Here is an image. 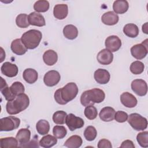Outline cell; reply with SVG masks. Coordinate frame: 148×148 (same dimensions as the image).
Wrapping results in <instances>:
<instances>
[{"mask_svg":"<svg viewBox=\"0 0 148 148\" xmlns=\"http://www.w3.org/2000/svg\"><path fill=\"white\" fill-rule=\"evenodd\" d=\"M142 31L145 34H148V31H147V23H146L144 25H142Z\"/></svg>","mask_w":148,"mask_h":148,"instance_id":"f6af8a7d","label":"cell"},{"mask_svg":"<svg viewBox=\"0 0 148 148\" xmlns=\"http://www.w3.org/2000/svg\"><path fill=\"white\" fill-rule=\"evenodd\" d=\"M1 92L2 94L3 95V96L5 97V99L8 101H12V100L16 98V97H17L12 92V91L10 90V88L8 86H7L6 87L1 90Z\"/></svg>","mask_w":148,"mask_h":148,"instance_id":"ab89813d","label":"cell"},{"mask_svg":"<svg viewBox=\"0 0 148 148\" xmlns=\"http://www.w3.org/2000/svg\"><path fill=\"white\" fill-rule=\"evenodd\" d=\"M65 123L70 131H73L84 126V121L81 117L76 116L73 113H69L66 116Z\"/></svg>","mask_w":148,"mask_h":148,"instance_id":"ba28073f","label":"cell"},{"mask_svg":"<svg viewBox=\"0 0 148 148\" xmlns=\"http://www.w3.org/2000/svg\"><path fill=\"white\" fill-rule=\"evenodd\" d=\"M120 101L125 107L132 108L136 106L138 101L136 97L128 92H124L120 95Z\"/></svg>","mask_w":148,"mask_h":148,"instance_id":"5bb4252c","label":"cell"},{"mask_svg":"<svg viewBox=\"0 0 148 148\" xmlns=\"http://www.w3.org/2000/svg\"><path fill=\"white\" fill-rule=\"evenodd\" d=\"M94 77L95 80L98 83L105 84L109 82L110 75L109 72L106 69L99 68L95 71Z\"/></svg>","mask_w":148,"mask_h":148,"instance_id":"9a60e30c","label":"cell"},{"mask_svg":"<svg viewBox=\"0 0 148 148\" xmlns=\"http://www.w3.org/2000/svg\"><path fill=\"white\" fill-rule=\"evenodd\" d=\"M84 114L87 119L89 120H94L97 117L98 112L95 106L93 105H90L86 107L84 111Z\"/></svg>","mask_w":148,"mask_h":148,"instance_id":"d590c367","label":"cell"},{"mask_svg":"<svg viewBox=\"0 0 148 148\" xmlns=\"http://www.w3.org/2000/svg\"><path fill=\"white\" fill-rule=\"evenodd\" d=\"M49 2L45 0L37 1L34 5V9L36 12H46L49 9Z\"/></svg>","mask_w":148,"mask_h":148,"instance_id":"d6a6232c","label":"cell"},{"mask_svg":"<svg viewBox=\"0 0 148 148\" xmlns=\"http://www.w3.org/2000/svg\"><path fill=\"white\" fill-rule=\"evenodd\" d=\"M105 45L106 49L111 52H115L121 47V41L117 36L111 35L106 39Z\"/></svg>","mask_w":148,"mask_h":148,"instance_id":"8fae6325","label":"cell"},{"mask_svg":"<svg viewBox=\"0 0 148 148\" xmlns=\"http://www.w3.org/2000/svg\"><path fill=\"white\" fill-rule=\"evenodd\" d=\"M68 8L66 4L56 5L53 9V15L58 20H63L68 15Z\"/></svg>","mask_w":148,"mask_h":148,"instance_id":"ac0fdd59","label":"cell"},{"mask_svg":"<svg viewBox=\"0 0 148 148\" xmlns=\"http://www.w3.org/2000/svg\"><path fill=\"white\" fill-rule=\"evenodd\" d=\"M98 148H112V145L111 142L106 139H101L98 143Z\"/></svg>","mask_w":148,"mask_h":148,"instance_id":"b9f144b4","label":"cell"},{"mask_svg":"<svg viewBox=\"0 0 148 148\" xmlns=\"http://www.w3.org/2000/svg\"><path fill=\"white\" fill-rule=\"evenodd\" d=\"M42 38V32L37 29H30L24 32L21 39L28 49H34L38 46Z\"/></svg>","mask_w":148,"mask_h":148,"instance_id":"277c9868","label":"cell"},{"mask_svg":"<svg viewBox=\"0 0 148 148\" xmlns=\"http://www.w3.org/2000/svg\"><path fill=\"white\" fill-rule=\"evenodd\" d=\"M147 39L143 41L142 43L134 45L131 48V53L132 56L137 60L144 58L147 54Z\"/></svg>","mask_w":148,"mask_h":148,"instance_id":"52a82bcc","label":"cell"},{"mask_svg":"<svg viewBox=\"0 0 148 148\" xmlns=\"http://www.w3.org/2000/svg\"><path fill=\"white\" fill-rule=\"evenodd\" d=\"M115 113V110L113 108L110 106H106L101 110L99 116L101 120L105 122H109L114 119Z\"/></svg>","mask_w":148,"mask_h":148,"instance_id":"ffe728a7","label":"cell"},{"mask_svg":"<svg viewBox=\"0 0 148 148\" xmlns=\"http://www.w3.org/2000/svg\"><path fill=\"white\" fill-rule=\"evenodd\" d=\"M132 90L139 96H145L147 92V85L143 79L134 80L131 84Z\"/></svg>","mask_w":148,"mask_h":148,"instance_id":"9c48e42d","label":"cell"},{"mask_svg":"<svg viewBox=\"0 0 148 148\" xmlns=\"http://www.w3.org/2000/svg\"><path fill=\"white\" fill-rule=\"evenodd\" d=\"M129 4L125 0H117L113 2V9L116 14H124L128 9Z\"/></svg>","mask_w":148,"mask_h":148,"instance_id":"603a6c76","label":"cell"},{"mask_svg":"<svg viewBox=\"0 0 148 148\" xmlns=\"http://www.w3.org/2000/svg\"><path fill=\"white\" fill-rule=\"evenodd\" d=\"M18 143L17 139L13 137L3 138L0 139V147L1 148L17 147H18Z\"/></svg>","mask_w":148,"mask_h":148,"instance_id":"f546056e","label":"cell"},{"mask_svg":"<svg viewBox=\"0 0 148 148\" xmlns=\"http://www.w3.org/2000/svg\"><path fill=\"white\" fill-rule=\"evenodd\" d=\"M136 140L139 145L142 147H148V132H139L136 136Z\"/></svg>","mask_w":148,"mask_h":148,"instance_id":"8d00e7d4","label":"cell"},{"mask_svg":"<svg viewBox=\"0 0 148 148\" xmlns=\"http://www.w3.org/2000/svg\"><path fill=\"white\" fill-rule=\"evenodd\" d=\"M78 91V87L75 83H68L55 91L54 99L60 105H65L76 97Z\"/></svg>","mask_w":148,"mask_h":148,"instance_id":"6da1fadb","label":"cell"},{"mask_svg":"<svg viewBox=\"0 0 148 148\" xmlns=\"http://www.w3.org/2000/svg\"><path fill=\"white\" fill-rule=\"evenodd\" d=\"M82 138L77 135L70 136L64 143V146L68 148H78L82 145Z\"/></svg>","mask_w":148,"mask_h":148,"instance_id":"484cf974","label":"cell"},{"mask_svg":"<svg viewBox=\"0 0 148 148\" xmlns=\"http://www.w3.org/2000/svg\"><path fill=\"white\" fill-rule=\"evenodd\" d=\"M37 132L41 135H45L48 134L50 130L49 123L46 120H40L36 124Z\"/></svg>","mask_w":148,"mask_h":148,"instance_id":"f1b7e54d","label":"cell"},{"mask_svg":"<svg viewBox=\"0 0 148 148\" xmlns=\"http://www.w3.org/2000/svg\"><path fill=\"white\" fill-rule=\"evenodd\" d=\"M8 86V84L6 82V81L1 77V86H0V90H2L3 88L6 87Z\"/></svg>","mask_w":148,"mask_h":148,"instance_id":"ee69618b","label":"cell"},{"mask_svg":"<svg viewBox=\"0 0 148 148\" xmlns=\"http://www.w3.org/2000/svg\"><path fill=\"white\" fill-rule=\"evenodd\" d=\"M0 123L1 131H11L19 127L20 120L16 117L9 116L1 119Z\"/></svg>","mask_w":148,"mask_h":148,"instance_id":"8992f818","label":"cell"},{"mask_svg":"<svg viewBox=\"0 0 148 148\" xmlns=\"http://www.w3.org/2000/svg\"><path fill=\"white\" fill-rule=\"evenodd\" d=\"M43 60L46 65L52 66L54 65L58 60L57 53L53 50H48L44 53Z\"/></svg>","mask_w":148,"mask_h":148,"instance_id":"7402d4cb","label":"cell"},{"mask_svg":"<svg viewBox=\"0 0 148 148\" xmlns=\"http://www.w3.org/2000/svg\"><path fill=\"white\" fill-rule=\"evenodd\" d=\"M1 71L2 73L5 76L9 77H13L17 76L18 69L16 64L9 62H5L2 65Z\"/></svg>","mask_w":148,"mask_h":148,"instance_id":"7c38bea8","label":"cell"},{"mask_svg":"<svg viewBox=\"0 0 148 148\" xmlns=\"http://www.w3.org/2000/svg\"><path fill=\"white\" fill-rule=\"evenodd\" d=\"M23 77L27 83L33 84L38 80V73L36 70L32 68H27L24 71Z\"/></svg>","mask_w":148,"mask_h":148,"instance_id":"cb8c5ba5","label":"cell"},{"mask_svg":"<svg viewBox=\"0 0 148 148\" xmlns=\"http://www.w3.org/2000/svg\"><path fill=\"white\" fill-rule=\"evenodd\" d=\"M139 28L138 26L133 23H129L125 25L123 28L124 34L130 38H135L139 34Z\"/></svg>","mask_w":148,"mask_h":148,"instance_id":"83f0119b","label":"cell"},{"mask_svg":"<svg viewBox=\"0 0 148 148\" xmlns=\"http://www.w3.org/2000/svg\"><path fill=\"white\" fill-rule=\"evenodd\" d=\"M53 134L55 137L57 139H62L64 138L66 134L67 131L65 127L62 125H56L53 127Z\"/></svg>","mask_w":148,"mask_h":148,"instance_id":"74e56055","label":"cell"},{"mask_svg":"<svg viewBox=\"0 0 148 148\" xmlns=\"http://www.w3.org/2000/svg\"><path fill=\"white\" fill-rule=\"evenodd\" d=\"M28 21L30 25L37 27H43L46 25L44 17L36 12H31L28 15Z\"/></svg>","mask_w":148,"mask_h":148,"instance_id":"2e32d148","label":"cell"},{"mask_svg":"<svg viewBox=\"0 0 148 148\" xmlns=\"http://www.w3.org/2000/svg\"><path fill=\"white\" fill-rule=\"evenodd\" d=\"M145 68V65L143 62L139 61L133 62L130 65V71L134 75H139L142 73Z\"/></svg>","mask_w":148,"mask_h":148,"instance_id":"e575fe53","label":"cell"},{"mask_svg":"<svg viewBox=\"0 0 148 148\" xmlns=\"http://www.w3.org/2000/svg\"><path fill=\"white\" fill-rule=\"evenodd\" d=\"M120 147H130V148H134L135 145L132 140H125L123 141L120 146Z\"/></svg>","mask_w":148,"mask_h":148,"instance_id":"7bdbcfd3","label":"cell"},{"mask_svg":"<svg viewBox=\"0 0 148 148\" xmlns=\"http://www.w3.org/2000/svg\"><path fill=\"white\" fill-rule=\"evenodd\" d=\"M10 88V90L12 91V92L16 96L24 93V92L25 91L24 85L23 84V83H21L20 82H14L11 85Z\"/></svg>","mask_w":148,"mask_h":148,"instance_id":"f35d334b","label":"cell"},{"mask_svg":"<svg viewBox=\"0 0 148 148\" xmlns=\"http://www.w3.org/2000/svg\"><path fill=\"white\" fill-rule=\"evenodd\" d=\"M119 20V16L113 11H109L105 13L101 17L102 22L108 25L116 24Z\"/></svg>","mask_w":148,"mask_h":148,"instance_id":"44dd1931","label":"cell"},{"mask_svg":"<svg viewBox=\"0 0 148 148\" xmlns=\"http://www.w3.org/2000/svg\"><path fill=\"white\" fill-rule=\"evenodd\" d=\"M105 98L104 91L95 88L84 91L80 97L81 104L84 106L93 105L94 103L102 102Z\"/></svg>","mask_w":148,"mask_h":148,"instance_id":"3957f363","label":"cell"},{"mask_svg":"<svg viewBox=\"0 0 148 148\" xmlns=\"http://www.w3.org/2000/svg\"><path fill=\"white\" fill-rule=\"evenodd\" d=\"M63 34L64 36L70 40L76 38L78 35L77 28L72 24H68L63 28Z\"/></svg>","mask_w":148,"mask_h":148,"instance_id":"d4e9b609","label":"cell"},{"mask_svg":"<svg viewBox=\"0 0 148 148\" xmlns=\"http://www.w3.org/2000/svg\"><path fill=\"white\" fill-rule=\"evenodd\" d=\"M61 79L59 72L55 70H51L46 72L43 77V82L48 87H53L58 83Z\"/></svg>","mask_w":148,"mask_h":148,"instance_id":"30bf717a","label":"cell"},{"mask_svg":"<svg viewBox=\"0 0 148 148\" xmlns=\"http://www.w3.org/2000/svg\"><path fill=\"white\" fill-rule=\"evenodd\" d=\"M10 48L13 53L18 56L24 54L28 49L24 45L21 39H16L13 40L12 42Z\"/></svg>","mask_w":148,"mask_h":148,"instance_id":"d6986e66","label":"cell"},{"mask_svg":"<svg viewBox=\"0 0 148 148\" xmlns=\"http://www.w3.org/2000/svg\"><path fill=\"white\" fill-rule=\"evenodd\" d=\"M16 23L17 26L19 28H27L30 25L28 21V16L25 13L19 14L16 17Z\"/></svg>","mask_w":148,"mask_h":148,"instance_id":"4dcf8cb0","label":"cell"},{"mask_svg":"<svg viewBox=\"0 0 148 148\" xmlns=\"http://www.w3.org/2000/svg\"><path fill=\"white\" fill-rule=\"evenodd\" d=\"M67 114L63 110H58L54 113L53 115V120L56 124L62 125L65 123Z\"/></svg>","mask_w":148,"mask_h":148,"instance_id":"1f68e13d","label":"cell"},{"mask_svg":"<svg viewBox=\"0 0 148 148\" xmlns=\"http://www.w3.org/2000/svg\"><path fill=\"white\" fill-rule=\"evenodd\" d=\"M128 122L133 129L136 131H143L147 128V120L140 114L134 113L128 117Z\"/></svg>","mask_w":148,"mask_h":148,"instance_id":"5b68a950","label":"cell"},{"mask_svg":"<svg viewBox=\"0 0 148 148\" xmlns=\"http://www.w3.org/2000/svg\"><path fill=\"white\" fill-rule=\"evenodd\" d=\"M29 99L24 93L17 95L12 101H8L6 105V109L9 114H16L25 110L29 106Z\"/></svg>","mask_w":148,"mask_h":148,"instance_id":"7a4b0ae2","label":"cell"},{"mask_svg":"<svg viewBox=\"0 0 148 148\" xmlns=\"http://www.w3.org/2000/svg\"><path fill=\"white\" fill-rule=\"evenodd\" d=\"M16 138L20 144V146L22 147L23 145H26L29 142L31 138V131L28 128H21L17 132Z\"/></svg>","mask_w":148,"mask_h":148,"instance_id":"e0dca14e","label":"cell"},{"mask_svg":"<svg viewBox=\"0 0 148 148\" xmlns=\"http://www.w3.org/2000/svg\"><path fill=\"white\" fill-rule=\"evenodd\" d=\"M97 60L102 65H109L113 61V55L111 51L106 49H104L98 53Z\"/></svg>","mask_w":148,"mask_h":148,"instance_id":"4fadbf2b","label":"cell"},{"mask_svg":"<svg viewBox=\"0 0 148 148\" xmlns=\"http://www.w3.org/2000/svg\"><path fill=\"white\" fill-rule=\"evenodd\" d=\"M128 117V115L126 112L119 110L115 113L114 119L119 123H124L127 120Z\"/></svg>","mask_w":148,"mask_h":148,"instance_id":"60d3db41","label":"cell"},{"mask_svg":"<svg viewBox=\"0 0 148 148\" xmlns=\"http://www.w3.org/2000/svg\"><path fill=\"white\" fill-rule=\"evenodd\" d=\"M97 135V131L95 128L93 126L90 125L86 127L84 131V136L86 139L88 141L94 140Z\"/></svg>","mask_w":148,"mask_h":148,"instance_id":"836d02e7","label":"cell"},{"mask_svg":"<svg viewBox=\"0 0 148 148\" xmlns=\"http://www.w3.org/2000/svg\"><path fill=\"white\" fill-rule=\"evenodd\" d=\"M57 143V138L51 135H46L41 138L39 141L40 146L44 148H50Z\"/></svg>","mask_w":148,"mask_h":148,"instance_id":"4316f807","label":"cell"}]
</instances>
